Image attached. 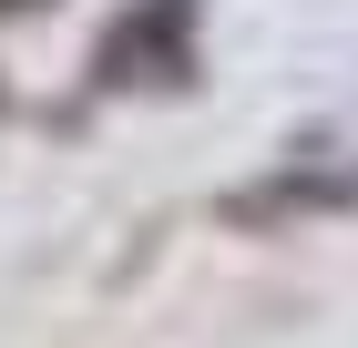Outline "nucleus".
Masks as SVG:
<instances>
[{
    "instance_id": "1",
    "label": "nucleus",
    "mask_w": 358,
    "mask_h": 348,
    "mask_svg": "<svg viewBox=\"0 0 358 348\" xmlns=\"http://www.w3.org/2000/svg\"><path fill=\"white\" fill-rule=\"evenodd\" d=\"M194 72V0H143V11H123V21L103 31V82L113 92H174V82Z\"/></svg>"
},
{
    "instance_id": "2",
    "label": "nucleus",
    "mask_w": 358,
    "mask_h": 348,
    "mask_svg": "<svg viewBox=\"0 0 358 348\" xmlns=\"http://www.w3.org/2000/svg\"><path fill=\"white\" fill-rule=\"evenodd\" d=\"M10 11H52V0H0V21H10Z\"/></svg>"
}]
</instances>
